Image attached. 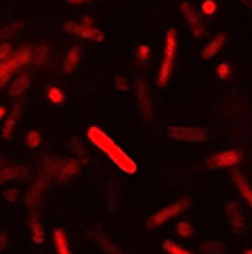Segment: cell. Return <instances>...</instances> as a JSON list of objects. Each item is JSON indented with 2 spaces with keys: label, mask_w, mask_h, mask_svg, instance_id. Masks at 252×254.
<instances>
[{
  "label": "cell",
  "mask_w": 252,
  "mask_h": 254,
  "mask_svg": "<svg viewBox=\"0 0 252 254\" xmlns=\"http://www.w3.org/2000/svg\"><path fill=\"white\" fill-rule=\"evenodd\" d=\"M89 141L93 143L95 148L102 150V152H105L107 157H109L111 161H114V164L123 170V173H127V175L137 173V164H134V161H132V159L127 157V154L123 152V150L118 148V145H116V143L111 141V138L107 136L100 127H89Z\"/></svg>",
  "instance_id": "6da1fadb"
},
{
  "label": "cell",
  "mask_w": 252,
  "mask_h": 254,
  "mask_svg": "<svg viewBox=\"0 0 252 254\" xmlns=\"http://www.w3.org/2000/svg\"><path fill=\"white\" fill-rule=\"evenodd\" d=\"M175 50H177V32L168 30L166 48H164V59H162V66H159V73H157V84L162 86V89L168 84V77H170V70H173Z\"/></svg>",
  "instance_id": "7a4b0ae2"
},
{
  "label": "cell",
  "mask_w": 252,
  "mask_h": 254,
  "mask_svg": "<svg viewBox=\"0 0 252 254\" xmlns=\"http://www.w3.org/2000/svg\"><path fill=\"white\" fill-rule=\"evenodd\" d=\"M168 136L177 143H202L209 141L211 134L205 127H168Z\"/></svg>",
  "instance_id": "3957f363"
},
{
  "label": "cell",
  "mask_w": 252,
  "mask_h": 254,
  "mask_svg": "<svg viewBox=\"0 0 252 254\" xmlns=\"http://www.w3.org/2000/svg\"><path fill=\"white\" fill-rule=\"evenodd\" d=\"M186 206H189V200H179V202H175V204L164 206V209H159L157 213H153V216L148 218L146 225H148L150 229H153V227H159V225H164L166 220H170V218L179 216V213H182Z\"/></svg>",
  "instance_id": "277c9868"
},
{
  "label": "cell",
  "mask_w": 252,
  "mask_h": 254,
  "mask_svg": "<svg viewBox=\"0 0 252 254\" xmlns=\"http://www.w3.org/2000/svg\"><path fill=\"white\" fill-rule=\"evenodd\" d=\"M64 30L71 32V34H75V37L91 39V41H102V39H105V34H102L100 30H95L93 25H84V23H66Z\"/></svg>",
  "instance_id": "5b68a950"
},
{
  "label": "cell",
  "mask_w": 252,
  "mask_h": 254,
  "mask_svg": "<svg viewBox=\"0 0 252 254\" xmlns=\"http://www.w3.org/2000/svg\"><path fill=\"white\" fill-rule=\"evenodd\" d=\"M241 161V152L237 150H227V152H221V154H214V157L207 161L209 168H230V166H237Z\"/></svg>",
  "instance_id": "8992f818"
},
{
  "label": "cell",
  "mask_w": 252,
  "mask_h": 254,
  "mask_svg": "<svg viewBox=\"0 0 252 254\" xmlns=\"http://www.w3.org/2000/svg\"><path fill=\"white\" fill-rule=\"evenodd\" d=\"M137 105L146 118L153 116V100H150V95H148V89H146V82H143V79L137 82Z\"/></svg>",
  "instance_id": "52a82bcc"
},
{
  "label": "cell",
  "mask_w": 252,
  "mask_h": 254,
  "mask_svg": "<svg viewBox=\"0 0 252 254\" xmlns=\"http://www.w3.org/2000/svg\"><path fill=\"white\" fill-rule=\"evenodd\" d=\"M225 216H227V220H230V225L234 229H246V218H243V211L234 204V202H225Z\"/></svg>",
  "instance_id": "ba28073f"
},
{
  "label": "cell",
  "mask_w": 252,
  "mask_h": 254,
  "mask_svg": "<svg viewBox=\"0 0 252 254\" xmlns=\"http://www.w3.org/2000/svg\"><path fill=\"white\" fill-rule=\"evenodd\" d=\"M75 173H78V164H75L73 159H66V161H59L55 177H57L59 182H64V180H69V177H73Z\"/></svg>",
  "instance_id": "9c48e42d"
},
{
  "label": "cell",
  "mask_w": 252,
  "mask_h": 254,
  "mask_svg": "<svg viewBox=\"0 0 252 254\" xmlns=\"http://www.w3.org/2000/svg\"><path fill=\"white\" fill-rule=\"evenodd\" d=\"M30 84H32L30 73H21L18 77L14 79V82H11V91H9V95H11V98H18V95H21Z\"/></svg>",
  "instance_id": "30bf717a"
},
{
  "label": "cell",
  "mask_w": 252,
  "mask_h": 254,
  "mask_svg": "<svg viewBox=\"0 0 252 254\" xmlns=\"http://www.w3.org/2000/svg\"><path fill=\"white\" fill-rule=\"evenodd\" d=\"M232 180H234V184H237L239 193L243 195V200H248V204L252 206V186L246 182V177H243L241 173H234V175H232Z\"/></svg>",
  "instance_id": "8fae6325"
},
{
  "label": "cell",
  "mask_w": 252,
  "mask_h": 254,
  "mask_svg": "<svg viewBox=\"0 0 252 254\" xmlns=\"http://www.w3.org/2000/svg\"><path fill=\"white\" fill-rule=\"evenodd\" d=\"M18 114H21V105H14V107H11V114L7 116V121H5V127H2V138H9L11 134H14L16 121H18Z\"/></svg>",
  "instance_id": "7c38bea8"
},
{
  "label": "cell",
  "mask_w": 252,
  "mask_h": 254,
  "mask_svg": "<svg viewBox=\"0 0 252 254\" xmlns=\"http://www.w3.org/2000/svg\"><path fill=\"white\" fill-rule=\"evenodd\" d=\"M93 241H95V243H98V245H100V248H102V250H105L107 254H123V250L118 248V245H114V243H111V241H109V238L105 236V234L93 232Z\"/></svg>",
  "instance_id": "4fadbf2b"
},
{
  "label": "cell",
  "mask_w": 252,
  "mask_h": 254,
  "mask_svg": "<svg viewBox=\"0 0 252 254\" xmlns=\"http://www.w3.org/2000/svg\"><path fill=\"white\" fill-rule=\"evenodd\" d=\"M32 57H34V55H32V50H30V48H21V50H18V53H16L14 57L9 59V66H11V70L21 68L23 64H27Z\"/></svg>",
  "instance_id": "5bb4252c"
},
{
  "label": "cell",
  "mask_w": 252,
  "mask_h": 254,
  "mask_svg": "<svg viewBox=\"0 0 252 254\" xmlns=\"http://www.w3.org/2000/svg\"><path fill=\"white\" fill-rule=\"evenodd\" d=\"M21 175H25V168H21V166H11V168H2V170H0V184L18 180Z\"/></svg>",
  "instance_id": "9a60e30c"
},
{
  "label": "cell",
  "mask_w": 252,
  "mask_h": 254,
  "mask_svg": "<svg viewBox=\"0 0 252 254\" xmlns=\"http://www.w3.org/2000/svg\"><path fill=\"white\" fill-rule=\"evenodd\" d=\"M225 43V34H218V37L214 39V41H209L205 46V50H202V59H211L218 50H221V46Z\"/></svg>",
  "instance_id": "2e32d148"
},
{
  "label": "cell",
  "mask_w": 252,
  "mask_h": 254,
  "mask_svg": "<svg viewBox=\"0 0 252 254\" xmlns=\"http://www.w3.org/2000/svg\"><path fill=\"white\" fill-rule=\"evenodd\" d=\"M78 62H80V48L73 46L69 50V55H66V62H64V73H66V75L73 73L75 66H78Z\"/></svg>",
  "instance_id": "e0dca14e"
},
{
  "label": "cell",
  "mask_w": 252,
  "mask_h": 254,
  "mask_svg": "<svg viewBox=\"0 0 252 254\" xmlns=\"http://www.w3.org/2000/svg\"><path fill=\"white\" fill-rule=\"evenodd\" d=\"M55 248H57L59 254H71V248H69V241H66V234L62 229H55Z\"/></svg>",
  "instance_id": "ac0fdd59"
},
{
  "label": "cell",
  "mask_w": 252,
  "mask_h": 254,
  "mask_svg": "<svg viewBox=\"0 0 252 254\" xmlns=\"http://www.w3.org/2000/svg\"><path fill=\"white\" fill-rule=\"evenodd\" d=\"M41 189H43V180H39L37 184H34V189L30 190V193H27V206H30V209H34V206L39 204V200H41Z\"/></svg>",
  "instance_id": "d6986e66"
},
{
  "label": "cell",
  "mask_w": 252,
  "mask_h": 254,
  "mask_svg": "<svg viewBox=\"0 0 252 254\" xmlns=\"http://www.w3.org/2000/svg\"><path fill=\"white\" fill-rule=\"evenodd\" d=\"M179 9H182L184 18H186V23H189L191 27H198L200 18H198V14H195V9H193V7L189 5V2H182V5H179Z\"/></svg>",
  "instance_id": "ffe728a7"
},
{
  "label": "cell",
  "mask_w": 252,
  "mask_h": 254,
  "mask_svg": "<svg viewBox=\"0 0 252 254\" xmlns=\"http://www.w3.org/2000/svg\"><path fill=\"white\" fill-rule=\"evenodd\" d=\"M200 250L205 254H223L225 252V243H221V241H205L200 245Z\"/></svg>",
  "instance_id": "44dd1931"
},
{
  "label": "cell",
  "mask_w": 252,
  "mask_h": 254,
  "mask_svg": "<svg viewBox=\"0 0 252 254\" xmlns=\"http://www.w3.org/2000/svg\"><path fill=\"white\" fill-rule=\"evenodd\" d=\"M164 250H166L168 254H193V252H189L186 248H182V245L173 243V241H164Z\"/></svg>",
  "instance_id": "7402d4cb"
},
{
  "label": "cell",
  "mask_w": 252,
  "mask_h": 254,
  "mask_svg": "<svg viewBox=\"0 0 252 254\" xmlns=\"http://www.w3.org/2000/svg\"><path fill=\"white\" fill-rule=\"evenodd\" d=\"M23 27V23H14V25H7V27H2V30H0V43L5 41L7 37H11V34H16V32L21 30Z\"/></svg>",
  "instance_id": "603a6c76"
},
{
  "label": "cell",
  "mask_w": 252,
  "mask_h": 254,
  "mask_svg": "<svg viewBox=\"0 0 252 254\" xmlns=\"http://www.w3.org/2000/svg\"><path fill=\"white\" fill-rule=\"evenodd\" d=\"M34 64H43L46 62V59H50V50H48L46 46H41V48H37V50H34Z\"/></svg>",
  "instance_id": "cb8c5ba5"
},
{
  "label": "cell",
  "mask_w": 252,
  "mask_h": 254,
  "mask_svg": "<svg viewBox=\"0 0 252 254\" xmlns=\"http://www.w3.org/2000/svg\"><path fill=\"white\" fill-rule=\"evenodd\" d=\"M30 227H32V234H34V241H37V243H41V241H43V232H41V225H39V220L34 216L30 218Z\"/></svg>",
  "instance_id": "d4e9b609"
},
{
  "label": "cell",
  "mask_w": 252,
  "mask_h": 254,
  "mask_svg": "<svg viewBox=\"0 0 252 254\" xmlns=\"http://www.w3.org/2000/svg\"><path fill=\"white\" fill-rule=\"evenodd\" d=\"M71 148L75 150V154L80 157V161H82V164H86V161H89V154H86V150H84L82 145H80L78 138H73V145H71Z\"/></svg>",
  "instance_id": "484cf974"
},
{
  "label": "cell",
  "mask_w": 252,
  "mask_h": 254,
  "mask_svg": "<svg viewBox=\"0 0 252 254\" xmlns=\"http://www.w3.org/2000/svg\"><path fill=\"white\" fill-rule=\"evenodd\" d=\"M11 57H14L11 55V43H2L0 46V64H7Z\"/></svg>",
  "instance_id": "4316f807"
},
{
  "label": "cell",
  "mask_w": 252,
  "mask_h": 254,
  "mask_svg": "<svg viewBox=\"0 0 252 254\" xmlns=\"http://www.w3.org/2000/svg\"><path fill=\"white\" fill-rule=\"evenodd\" d=\"M25 141H27V145H30V148H39V145H41V134H39V132H30Z\"/></svg>",
  "instance_id": "83f0119b"
},
{
  "label": "cell",
  "mask_w": 252,
  "mask_h": 254,
  "mask_svg": "<svg viewBox=\"0 0 252 254\" xmlns=\"http://www.w3.org/2000/svg\"><path fill=\"white\" fill-rule=\"evenodd\" d=\"M177 232L182 234V236H193V225H191V222H186V220H182L177 225Z\"/></svg>",
  "instance_id": "f1b7e54d"
},
{
  "label": "cell",
  "mask_w": 252,
  "mask_h": 254,
  "mask_svg": "<svg viewBox=\"0 0 252 254\" xmlns=\"http://www.w3.org/2000/svg\"><path fill=\"white\" fill-rule=\"evenodd\" d=\"M48 98H50L53 102H62V91H59L57 86H53V89L48 91Z\"/></svg>",
  "instance_id": "f546056e"
},
{
  "label": "cell",
  "mask_w": 252,
  "mask_h": 254,
  "mask_svg": "<svg viewBox=\"0 0 252 254\" xmlns=\"http://www.w3.org/2000/svg\"><path fill=\"white\" fill-rule=\"evenodd\" d=\"M18 197H21V193H18V190H16V189L5 190V200H7V202H16V200H18Z\"/></svg>",
  "instance_id": "4dcf8cb0"
},
{
  "label": "cell",
  "mask_w": 252,
  "mask_h": 254,
  "mask_svg": "<svg viewBox=\"0 0 252 254\" xmlns=\"http://www.w3.org/2000/svg\"><path fill=\"white\" fill-rule=\"evenodd\" d=\"M114 84H116V89H118V91H127V89H130V84H127L125 77H116Z\"/></svg>",
  "instance_id": "1f68e13d"
},
{
  "label": "cell",
  "mask_w": 252,
  "mask_h": 254,
  "mask_svg": "<svg viewBox=\"0 0 252 254\" xmlns=\"http://www.w3.org/2000/svg\"><path fill=\"white\" fill-rule=\"evenodd\" d=\"M137 53H139V57H141V62H148V55H150V48H148V46H141V48H139V50H137Z\"/></svg>",
  "instance_id": "d6a6232c"
},
{
  "label": "cell",
  "mask_w": 252,
  "mask_h": 254,
  "mask_svg": "<svg viewBox=\"0 0 252 254\" xmlns=\"http://www.w3.org/2000/svg\"><path fill=\"white\" fill-rule=\"evenodd\" d=\"M218 75L225 79L227 75H230V66H227V64H221V66H218Z\"/></svg>",
  "instance_id": "836d02e7"
},
{
  "label": "cell",
  "mask_w": 252,
  "mask_h": 254,
  "mask_svg": "<svg viewBox=\"0 0 252 254\" xmlns=\"http://www.w3.org/2000/svg\"><path fill=\"white\" fill-rule=\"evenodd\" d=\"M205 11H207V14H214V11H216V2H205Z\"/></svg>",
  "instance_id": "e575fe53"
},
{
  "label": "cell",
  "mask_w": 252,
  "mask_h": 254,
  "mask_svg": "<svg viewBox=\"0 0 252 254\" xmlns=\"http://www.w3.org/2000/svg\"><path fill=\"white\" fill-rule=\"evenodd\" d=\"M5 245H7V236L0 232V252H2V248H5Z\"/></svg>",
  "instance_id": "d590c367"
},
{
  "label": "cell",
  "mask_w": 252,
  "mask_h": 254,
  "mask_svg": "<svg viewBox=\"0 0 252 254\" xmlns=\"http://www.w3.org/2000/svg\"><path fill=\"white\" fill-rule=\"evenodd\" d=\"M239 2H241V5H246V7H248V9H250V11H252V0H239Z\"/></svg>",
  "instance_id": "8d00e7d4"
},
{
  "label": "cell",
  "mask_w": 252,
  "mask_h": 254,
  "mask_svg": "<svg viewBox=\"0 0 252 254\" xmlns=\"http://www.w3.org/2000/svg\"><path fill=\"white\" fill-rule=\"evenodd\" d=\"M69 2H73V5H78V2H89V0H69Z\"/></svg>",
  "instance_id": "74e56055"
},
{
  "label": "cell",
  "mask_w": 252,
  "mask_h": 254,
  "mask_svg": "<svg viewBox=\"0 0 252 254\" xmlns=\"http://www.w3.org/2000/svg\"><path fill=\"white\" fill-rule=\"evenodd\" d=\"M2 116H5V109H2V107H0V118H2Z\"/></svg>",
  "instance_id": "f35d334b"
},
{
  "label": "cell",
  "mask_w": 252,
  "mask_h": 254,
  "mask_svg": "<svg viewBox=\"0 0 252 254\" xmlns=\"http://www.w3.org/2000/svg\"><path fill=\"white\" fill-rule=\"evenodd\" d=\"M243 254H252V250H246V252H243Z\"/></svg>",
  "instance_id": "ab89813d"
}]
</instances>
